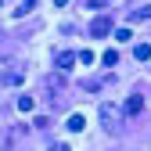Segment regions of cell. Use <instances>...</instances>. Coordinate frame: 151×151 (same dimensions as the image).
I'll use <instances>...</instances> for the list:
<instances>
[{
    "mask_svg": "<svg viewBox=\"0 0 151 151\" xmlns=\"http://www.w3.org/2000/svg\"><path fill=\"white\" fill-rule=\"evenodd\" d=\"M101 126L108 129V133H119L122 129V111L115 104H101Z\"/></svg>",
    "mask_w": 151,
    "mask_h": 151,
    "instance_id": "6da1fadb",
    "label": "cell"
},
{
    "mask_svg": "<svg viewBox=\"0 0 151 151\" xmlns=\"http://www.w3.org/2000/svg\"><path fill=\"white\" fill-rule=\"evenodd\" d=\"M111 32H115V25H111V18H108V14H97V18L90 22V36H93V40H101V36H111Z\"/></svg>",
    "mask_w": 151,
    "mask_h": 151,
    "instance_id": "7a4b0ae2",
    "label": "cell"
},
{
    "mask_svg": "<svg viewBox=\"0 0 151 151\" xmlns=\"http://www.w3.org/2000/svg\"><path fill=\"white\" fill-rule=\"evenodd\" d=\"M0 83H4V86H22L25 83V72L22 68H4V72H0Z\"/></svg>",
    "mask_w": 151,
    "mask_h": 151,
    "instance_id": "3957f363",
    "label": "cell"
},
{
    "mask_svg": "<svg viewBox=\"0 0 151 151\" xmlns=\"http://www.w3.org/2000/svg\"><path fill=\"white\" fill-rule=\"evenodd\" d=\"M122 111H126L129 119H133V115H140V111H144V97H140V93H129V97H126V104H122Z\"/></svg>",
    "mask_w": 151,
    "mask_h": 151,
    "instance_id": "277c9868",
    "label": "cell"
},
{
    "mask_svg": "<svg viewBox=\"0 0 151 151\" xmlns=\"http://www.w3.org/2000/svg\"><path fill=\"white\" fill-rule=\"evenodd\" d=\"M76 61H79V54H76V50H61V54H58V68H61V72H68Z\"/></svg>",
    "mask_w": 151,
    "mask_h": 151,
    "instance_id": "5b68a950",
    "label": "cell"
},
{
    "mask_svg": "<svg viewBox=\"0 0 151 151\" xmlns=\"http://www.w3.org/2000/svg\"><path fill=\"white\" fill-rule=\"evenodd\" d=\"M133 58L137 61H151V43H137L133 47Z\"/></svg>",
    "mask_w": 151,
    "mask_h": 151,
    "instance_id": "8992f818",
    "label": "cell"
},
{
    "mask_svg": "<svg viewBox=\"0 0 151 151\" xmlns=\"http://www.w3.org/2000/svg\"><path fill=\"white\" fill-rule=\"evenodd\" d=\"M65 126H68V129H72V133H79V129H83V126H86V119H83V115H79V111H76V115H68V122H65Z\"/></svg>",
    "mask_w": 151,
    "mask_h": 151,
    "instance_id": "52a82bcc",
    "label": "cell"
},
{
    "mask_svg": "<svg viewBox=\"0 0 151 151\" xmlns=\"http://www.w3.org/2000/svg\"><path fill=\"white\" fill-rule=\"evenodd\" d=\"M32 7H36V0H22V4L14 7V18H25V14H29Z\"/></svg>",
    "mask_w": 151,
    "mask_h": 151,
    "instance_id": "ba28073f",
    "label": "cell"
},
{
    "mask_svg": "<svg viewBox=\"0 0 151 151\" xmlns=\"http://www.w3.org/2000/svg\"><path fill=\"white\" fill-rule=\"evenodd\" d=\"M129 18H133V22H147V18H151V4H144V7H137V11L129 14Z\"/></svg>",
    "mask_w": 151,
    "mask_h": 151,
    "instance_id": "9c48e42d",
    "label": "cell"
},
{
    "mask_svg": "<svg viewBox=\"0 0 151 151\" xmlns=\"http://www.w3.org/2000/svg\"><path fill=\"white\" fill-rule=\"evenodd\" d=\"M36 108V101L29 97V93H22V97H18V111H32Z\"/></svg>",
    "mask_w": 151,
    "mask_h": 151,
    "instance_id": "30bf717a",
    "label": "cell"
},
{
    "mask_svg": "<svg viewBox=\"0 0 151 151\" xmlns=\"http://www.w3.org/2000/svg\"><path fill=\"white\" fill-rule=\"evenodd\" d=\"M115 61H119V50H104V54H101V65H108V68H111Z\"/></svg>",
    "mask_w": 151,
    "mask_h": 151,
    "instance_id": "8fae6325",
    "label": "cell"
},
{
    "mask_svg": "<svg viewBox=\"0 0 151 151\" xmlns=\"http://www.w3.org/2000/svg\"><path fill=\"white\" fill-rule=\"evenodd\" d=\"M115 40H119V43H129V40H133V32H129V29H115Z\"/></svg>",
    "mask_w": 151,
    "mask_h": 151,
    "instance_id": "7c38bea8",
    "label": "cell"
},
{
    "mask_svg": "<svg viewBox=\"0 0 151 151\" xmlns=\"http://www.w3.org/2000/svg\"><path fill=\"white\" fill-rule=\"evenodd\" d=\"M79 65H93V50H79Z\"/></svg>",
    "mask_w": 151,
    "mask_h": 151,
    "instance_id": "4fadbf2b",
    "label": "cell"
},
{
    "mask_svg": "<svg viewBox=\"0 0 151 151\" xmlns=\"http://www.w3.org/2000/svg\"><path fill=\"white\" fill-rule=\"evenodd\" d=\"M86 7H93V11H97V7H104V0H86Z\"/></svg>",
    "mask_w": 151,
    "mask_h": 151,
    "instance_id": "5bb4252c",
    "label": "cell"
},
{
    "mask_svg": "<svg viewBox=\"0 0 151 151\" xmlns=\"http://www.w3.org/2000/svg\"><path fill=\"white\" fill-rule=\"evenodd\" d=\"M50 151H72V147H68V144H54Z\"/></svg>",
    "mask_w": 151,
    "mask_h": 151,
    "instance_id": "9a60e30c",
    "label": "cell"
},
{
    "mask_svg": "<svg viewBox=\"0 0 151 151\" xmlns=\"http://www.w3.org/2000/svg\"><path fill=\"white\" fill-rule=\"evenodd\" d=\"M54 4H58V7H65V4H72V0H54Z\"/></svg>",
    "mask_w": 151,
    "mask_h": 151,
    "instance_id": "2e32d148",
    "label": "cell"
},
{
    "mask_svg": "<svg viewBox=\"0 0 151 151\" xmlns=\"http://www.w3.org/2000/svg\"><path fill=\"white\" fill-rule=\"evenodd\" d=\"M0 4H4V0H0Z\"/></svg>",
    "mask_w": 151,
    "mask_h": 151,
    "instance_id": "e0dca14e",
    "label": "cell"
}]
</instances>
